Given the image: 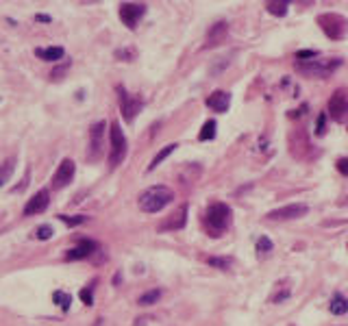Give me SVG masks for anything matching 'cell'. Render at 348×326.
Here are the masks:
<instances>
[{
  "instance_id": "obj_5",
  "label": "cell",
  "mask_w": 348,
  "mask_h": 326,
  "mask_svg": "<svg viewBox=\"0 0 348 326\" xmlns=\"http://www.w3.org/2000/svg\"><path fill=\"white\" fill-rule=\"evenodd\" d=\"M115 91H118V100H120V111H122V117L127 122H133L135 117H137V113L142 111V107H144V100L140 96H133V94H129L127 89L122 87V85H118L115 87Z\"/></svg>"
},
{
  "instance_id": "obj_32",
  "label": "cell",
  "mask_w": 348,
  "mask_h": 326,
  "mask_svg": "<svg viewBox=\"0 0 348 326\" xmlns=\"http://www.w3.org/2000/svg\"><path fill=\"white\" fill-rule=\"evenodd\" d=\"M324 130H326V113H320L316 122V135H324Z\"/></svg>"
},
{
  "instance_id": "obj_24",
  "label": "cell",
  "mask_w": 348,
  "mask_h": 326,
  "mask_svg": "<svg viewBox=\"0 0 348 326\" xmlns=\"http://www.w3.org/2000/svg\"><path fill=\"white\" fill-rule=\"evenodd\" d=\"M213 137H215V122L213 120H207L205 124H202L200 133H198V139L200 141H209V139H213Z\"/></svg>"
},
{
  "instance_id": "obj_23",
  "label": "cell",
  "mask_w": 348,
  "mask_h": 326,
  "mask_svg": "<svg viewBox=\"0 0 348 326\" xmlns=\"http://www.w3.org/2000/svg\"><path fill=\"white\" fill-rule=\"evenodd\" d=\"M159 298H161V289H150V291H146V293H142L140 300H137V304L150 306V304H155Z\"/></svg>"
},
{
  "instance_id": "obj_7",
  "label": "cell",
  "mask_w": 348,
  "mask_h": 326,
  "mask_svg": "<svg viewBox=\"0 0 348 326\" xmlns=\"http://www.w3.org/2000/svg\"><path fill=\"white\" fill-rule=\"evenodd\" d=\"M329 115L335 122H346L348 120V91L346 89H335L329 100Z\"/></svg>"
},
{
  "instance_id": "obj_20",
  "label": "cell",
  "mask_w": 348,
  "mask_h": 326,
  "mask_svg": "<svg viewBox=\"0 0 348 326\" xmlns=\"http://www.w3.org/2000/svg\"><path fill=\"white\" fill-rule=\"evenodd\" d=\"M174 150H176V143H168V146H166V148H163V150H159V152H157V154H155V159H153V161H150V166H148V172H153V170H155L157 166H159V163H161L163 159H168V156H170V154H172V152H174Z\"/></svg>"
},
{
  "instance_id": "obj_22",
  "label": "cell",
  "mask_w": 348,
  "mask_h": 326,
  "mask_svg": "<svg viewBox=\"0 0 348 326\" xmlns=\"http://www.w3.org/2000/svg\"><path fill=\"white\" fill-rule=\"evenodd\" d=\"M268 11L272 13V16H279V18H283L285 13H287V7H290V3L287 0H272V3H268Z\"/></svg>"
},
{
  "instance_id": "obj_25",
  "label": "cell",
  "mask_w": 348,
  "mask_h": 326,
  "mask_svg": "<svg viewBox=\"0 0 348 326\" xmlns=\"http://www.w3.org/2000/svg\"><path fill=\"white\" fill-rule=\"evenodd\" d=\"M52 300H55V302L61 306L63 311H70V302H72V296H70V293H65V291L59 289V291L52 293Z\"/></svg>"
},
{
  "instance_id": "obj_14",
  "label": "cell",
  "mask_w": 348,
  "mask_h": 326,
  "mask_svg": "<svg viewBox=\"0 0 348 326\" xmlns=\"http://www.w3.org/2000/svg\"><path fill=\"white\" fill-rule=\"evenodd\" d=\"M96 248L98 244L96 241H91V239H78L76 241V246L72 248V250H68V259H87L91 257V254L96 252Z\"/></svg>"
},
{
  "instance_id": "obj_26",
  "label": "cell",
  "mask_w": 348,
  "mask_h": 326,
  "mask_svg": "<svg viewBox=\"0 0 348 326\" xmlns=\"http://www.w3.org/2000/svg\"><path fill=\"white\" fill-rule=\"evenodd\" d=\"M57 218L61 220L65 226H76V224L87 222V215H65V213H61V215H57Z\"/></svg>"
},
{
  "instance_id": "obj_17",
  "label": "cell",
  "mask_w": 348,
  "mask_h": 326,
  "mask_svg": "<svg viewBox=\"0 0 348 326\" xmlns=\"http://www.w3.org/2000/svg\"><path fill=\"white\" fill-rule=\"evenodd\" d=\"M65 50L61 46H50V48H35V57L44 59V61H61Z\"/></svg>"
},
{
  "instance_id": "obj_6",
  "label": "cell",
  "mask_w": 348,
  "mask_h": 326,
  "mask_svg": "<svg viewBox=\"0 0 348 326\" xmlns=\"http://www.w3.org/2000/svg\"><path fill=\"white\" fill-rule=\"evenodd\" d=\"M318 24L322 26V31L331 39H342L346 33V20L342 16H337V13H324V16H320Z\"/></svg>"
},
{
  "instance_id": "obj_18",
  "label": "cell",
  "mask_w": 348,
  "mask_h": 326,
  "mask_svg": "<svg viewBox=\"0 0 348 326\" xmlns=\"http://www.w3.org/2000/svg\"><path fill=\"white\" fill-rule=\"evenodd\" d=\"M329 309L333 315H344V313H348V300L346 296H342V293H335V296L331 298L329 302Z\"/></svg>"
},
{
  "instance_id": "obj_28",
  "label": "cell",
  "mask_w": 348,
  "mask_h": 326,
  "mask_svg": "<svg viewBox=\"0 0 348 326\" xmlns=\"http://www.w3.org/2000/svg\"><path fill=\"white\" fill-rule=\"evenodd\" d=\"M78 296H81L83 300V304H94V285H87V287H83L81 291H78Z\"/></svg>"
},
{
  "instance_id": "obj_13",
  "label": "cell",
  "mask_w": 348,
  "mask_h": 326,
  "mask_svg": "<svg viewBox=\"0 0 348 326\" xmlns=\"http://www.w3.org/2000/svg\"><path fill=\"white\" fill-rule=\"evenodd\" d=\"M187 222V205H181L176 211L170 215V218L163 222V224L159 226V233H166V231H179V228L185 226Z\"/></svg>"
},
{
  "instance_id": "obj_10",
  "label": "cell",
  "mask_w": 348,
  "mask_h": 326,
  "mask_svg": "<svg viewBox=\"0 0 348 326\" xmlns=\"http://www.w3.org/2000/svg\"><path fill=\"white\" fill-rule=\"evenodd\" d=\"M146 13V5L144 3H122L120 5V20L129 29H135L140 18H144Z\"/></svg>"
},
{
  "instance_id": "obj_29",
  "label": "cell",
  "mask_w": 348,
  "mask_h": 326,
  "mask_svg": "<svg viewBox=\"0 0 348 326\" xmlns=\"http://www.w3.org/2000/svg\"><path fill=\"white\" fill-rule=\"evenodd\" d=\"M135 55H137L135 48H120V50H115V57L122 59V61H133Z\"/></svg>"
},
{
  "instance_id": "obj_36",
  "label": "cell",
  "mask_w": 348,
  "mask_h": 326,
  "mask_svg": "<svg viewBox=\"0 0 348 326\" xmlns=\"http://www.w3.org/2000/svg\"><path fill=\"white\" fill-rule=\"evenodd\" d=\"M35 20H37V22H50V16H46V13H37V16H35Z\"/></svg>"
},
{
  "instance_id": "obj_2",
  "label": "cell",
  "mask_w": 348,
  "mask_h": 326,
  "mask_svg": "<svg viewBox=\"0 0 348 326\" xmlns=\"http://www.w3.org/2000/svg\"><path fill=\"white\" fill-rule=\"evenodd\" d=\"M174 200V192L166 185H153L146 192L140 194V209L144 213H157L161 209H166L170 202Z\"/></svg>"
},
{
  "instance_id": "obj_16",
  "label": "cell",
  "mask_w": 348,
  "mask_h": 326,
  "mask_svg": "<svg viewBox=\"0 0 348 326\" xmlns=\"http://www.w3.org/2000/svg\"><path fill=\"white\" fill-rule=\"evenodd\" d=\"M226 37V22H215L207 33V44L205 48H211V46H218L222 39Z\"/></svg>"
},
{
  "instance_id": "obj_12",
  "label": "cell",
  "mask_w": 348,
  "mask_h": 326,
  "mask_svg": "<svg viewBox=\"0 0 348 326\" xmlns=\"http://www.w3.org/2000/svg\"><path fill=\"white\" fill-rule=\"evenodd\" d=\"M309 211L307 205H300V202H294V205H287V207H281V209H274V211L268 213L270 220H296V218H303Z\"/></svg>"
},
{
  "instance_id": "obj_21",
  "label": "cell",
  "mask_w": 348,
  "mask_h": 326,
  "mask_svg": "<svg viewBox=\"0 0 348 326\" xmlns=\"http://www.w3.org/2000/svg\"><path fill=\"white\" fill-rule=\"evenodd\" d=\"M13 170H16V156H9V159H7L3 166H0V187H3L5 183L11 179Z\"/></svg>"
},
{
  "instance_id": "obj_35",
  "label": "cell",
  "mask_w": 348,
  "mask_h": 326,
  "mask_svg": "<svg viewBox=\"0 0 348 326\" xmlns=\"http://www.w3.org/2000/svg\"><path fill=\"white\" fill-rule=\"evenodd\" d=\"M337 170L344 176H348V156H344V159H337Z\"/></svg>"
},
{
  "instance_id": "obj_4",
  "label": "cell",
  "mask_w": 348,
  "mask_h": 326,
  "mask_svg": "<svg viewBox=\"0 0 348 326\" xmlns=\"http://www.w3.org/2000/svg\"><path fill=\"white\" fill-rule=\"evenodd\" d=\"M127 150H129V143H127V137H124L120 124L113 122L111 124V130H109V166L115 168L120 166L127 156Z\"/></svg>"
},
{
  "instance_id": "obj_27",
  "label": "cell",
  "mask_w": 348,
  "mask_h": 326,
  "mask_svg": "<svg viewBox=\"0 0 348 326\" xmlns=\"http://www.w3.org/2000/svg\"><path fill=\"white\" fill-rule=\"evenodd\" d=\"M207 263H209V265H213V267H218V270H228L233 261L228 259V257H209V259H207Z\"/></svg>"
},
{
  "instance_id": "obj_34",
  "label": "cell",
  "mask_w": 348,
  "mask_h": 326,
  "mask_svg": "<svg viewBox=\"0 0 348 326\" xmlns=\"http://www.w3.org/2000/svg\"><path fill=\"white\" fill-rule=\"evenodd\" d=\"M68 70H70V63H68V61H65V63L61 65V68H57L55 72H52V78H61V76H63V74H65V72H68Z\"/></svg>"
},
{
  "instance_id": "obj_3",
  "label": "cell",
  "mask_w": 348,
  "mask_h": 326,
  "mask_svg": "<svg viewBox=\"0 0 348 326\" xmlns=\"http://www.w3.org/2000/svg\"><path fill=\"white\" fill-rule=\"evenodd\" d=\"M339 65H342V59L333 57V59H309V61H298L296 68L309 76L324 78V76H331Z\"/></svg>"
},
{
  "instance_id": "obj_30",
  "label": "cell",
  "mask_w": 348,
  "mask_h": 326,
  "mask_svg": "<svg viewBox=\"0 0 348 326\" xmlns=\"http://www.w3.org/2000/svg\"><path fill=\"white\" fill-rule=\"evenodd\" d=\"M257 250L261 252V254H268L272 250V241L268 239V237H259L257 239Z\"/></svg>"
},
{
  "instance_id": "obj_8",
  "label": "cell",
  "mask_w": 348,
  "mask_h": 326,
  "mask_svg": "<svg viewBox=\"0 0 348 326\" xmlns=\"http://www.w3.org/2000/svg\"><path fill=\"white\" fill-rule=\"evenodd\" d=\"M104 128H107V124L104 122H96L94 126L89 128V150H87V159L89 161L100 159L102 141H104Z\"/></svg>"
},
{
  "instance_id": "obj_19",
  "label": "cell",
  "mask_w": 348,
  "mask_h": 326,
  "mask_svg": "<svg viewBox=\"0 0 348 326\" xmlns=\"http://www.w3.org/2000/svg\"><path fill=\"white\" fill-rule=\"evenodd\" d=\"M290 293H292L290 283H287V280H281V283H277V291L270 296V302H274V304L283 302V300L290 298Z\"/></svg>"
},
{
  "instance_id": "obj_1",
  "label": "cell",
  "mask_w": 348,
  "mask_h": 326,
  "mask_svg": "<svg viewBox=\"0 0 348 326\" xmlns=\"http://www.w3.org/2000/svg\"><path fill=\"white\" fill-rule=\"evenodd\" d=\"M231 224V207L224 205V202H211L207 207L205 215H202V226L205 231L211 235V237H218L222 235Z\"/></svg>"
},
{
  "instance_id": "obj_31",
  "label": "cell",
  "mask_w": 348,
  "mask_h": 326,
  "mask_svg": "<svg viewBox=\"0 0 348 326\" xmlns=\"http://www.w3.org/2000/svg\"><path fill=\"white\" fill-rule=\"evenodd\" d=\"M37 239H50L52 237V228L48 226V224H44V226H39L37 228Z\"/></svg>"
},
{
  "instance_id": "obj_9",
  "label": "cell",
  "mask_w": 348,
  "mask_h": 326,
  "mask_svg": "<svg viewBox=\"0 0 348 326\" xmlns=\"http://www.w3.org/2000/svg\"><path fill=\"white\" fill-rule=\"evenodd\" d=\"M74 174H76V166L72 159H63L61 163H59L57 172L55 176H52V187L55 189H63L68 187L72 181H74Z\"/></svg>"
},
{
  "instance_id": "obj_11",
  "label": "cell",
  "mask_w": 348,
  "mask_h": 326,
  "mask_svg": "<svg viewBox=\"0 0 348 326\" xmlns=\"http://www.w3.org/2000/svg\"><path fill=\"white\" fill-rule=\"evenodd\" d=\"M50 205V192L48 189H39V192H35L29 198V202L24 205V215H39V213H44L46 209H48Z\"/></svg>"
},
{
  "instance_id": "obj_33",
  "label": "cell",
  "mask_w": 348,
  "mask_h": 326,
  "mask_svg": "<svg viewBox=\"0 0 348 326\" xmlns=\"http://www.w3.org/2000/svg\"><path fill=\"white\" fill-rule=\"evenodd\" d=\"M316 55H318L316 50H298L296 52V59H298V61H309V59L316 57Z\"/></svg>"
},
{
  "instance_id": "obj_15",
  "label": "cell",
  "mask_w": 348,
  "mask_h": 326,
  "mask_svg": "<svg viewBox=\"0 0 348 326\" xmlns=\"http://www.w3.org/2000/svg\"><path fill=\"white\" fill-rule=\"evenodd\" d=\"M228 104H231V94H228V91H213V94L207 98V107L218 111V113L228 111Z\"/></svg>"
}]
</instances>
